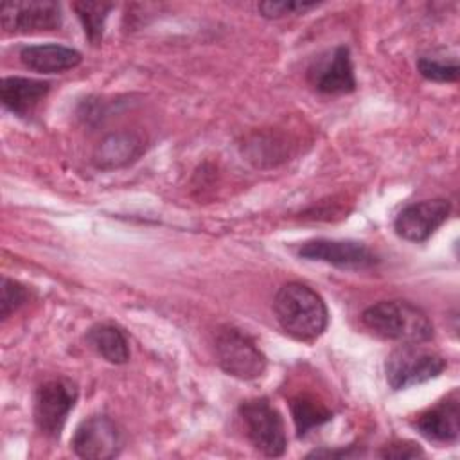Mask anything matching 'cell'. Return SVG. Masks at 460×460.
Returning a JSON list of instances; mask_svg holds the SVG:
<instances>
[{
  "instance_id": "cell-5",
  "label": "cell",
  "mask_w": 460,
  "mask_h": 460,
  "mask_svg": "<svg viewBox=\"0 0 460 460\" xmlns=\"http://www.w3.org/2000/svg\"><path fill=\"white\" fill-rule=\"evenodd\" d=\"M446 368V359L431 350L404 343L392 350L385 361L386 381L394 390H406L438 377Z\"/></svg>"
},
{
  "instance_id": "cell-18",
  "label": "cell",
  "mask_w": 460,
  "mask_h": 460,
  "mask_svg": "<svg viewBox=\"0 0 460 460\" xmlns=\"http://www.w3.org/2000/svg\"><path fill=\"white\" fill-rule=\"evenodd\" d=\"M111 4L104 2H77L74 4V9L84 27V34L92 43H99L104 31V22L108 18V13L111 11Z\"/></svg>"
},
{
  "instance_id": "cell-12",
  "label": "cell",
  "mask_w": 460,
  "mask_h": 460,
  "mask_svg": "<svg viewBox=\"0 0 460 460\" xmlns=\"http://www.w3.org/2000/svg\"><path fill=\"white\" fill-rule=\"evenodd\" d=\"M413 428L429 442L455 444L460 433L458 394L453 392L437 404L419 413L413 420Z\"/></svg>"
},
{
  "instance_id": "cell-6",
  "label": "cell",
  "mask_w": 460,
  "mask_h": 460,
  "mask_svg": "<svg viewBox=\"0 0 460 460\" xmlns=\"http://www.w3.org/2000/svg\"><path fill=\"white\" fill-rule=\"evenodd\" d=\"M79 390L70 379H49L34 394V422L49 438H59L70 411L75 406Z\"/></svg>"
},
{
  "instance_id": "cell-4",
  "label": "cell",
  "mask_w": 460,
  "mask_h": 460,
  "mask_svg": "<svg viewBox=\"0 0 460 460\" xmlns=\"http://www.w3.org/2000/svg\"><path fill=\"white\" fill-rule=\"evenodd\" d=\"M239 417L244 424L246 437L266 456H282L288 447L286 428L279 410L266 399L255 397L243 401Z\"/></svg>"
},
{
  "instance_id": "cell-7",
  "label": "cell",
  "mask_w": 460,
  "mask_h": 460,
  "mask_svg": "<svg viewBox=\"0 0 460 460\" xmlns=\"http://www.w3.org/2000/svg\"><path fill=\"white\" fill-rule=\"evenodd\" d=\"M0 23L7 34L58 31L63 23L61 5L52 0H16L0 7Z\"/></svg>"
},
{
  "instance_id": "cell-8",
  "label": "cell",
  "mask_w": 460,
  "mask_h": 460,
  "mask_svg": "<svg viewBox=\"0 0 460 460\" xmlns=\"http://www.w3.org/2000/svg\"><path fill=\"white\" fill-rule=\"evenodd\" d=\"M309 84L327 95H341L356 90L354 65L347 45H336L316 56L307 66Z\"/></svg>"
},
{
  "instance_id": "cell-2",
  "label": "cell",
  "mask_w": 460,
  "mask_h": 460,
  "mask_svg": "<svg viewBox=\"0 0 460 460\" xmlns=\"http://www.w3.org/2000/svg\"><path fill=\"white\" fill-rule=\"evenodd\" d=\"M363 325L383 340L419 345L433 338L428 314L408 300H381L361 313Z\"/></svg>"
},
{
  "instance_id": "cell-9",
  "label": "cell",
  "mask_w": 460,
  "mask_h": 460,
  "mask_svg": "<svg viewBox=\"0 0 460 460\" xmlns=\"http://www.w3.org/2000/svg\"><path fill=\"white\" fill-rule=\"evenodd\" d=\"M298 257L325 262L341 270H368L379 262L376 253L358 241L313 239L298 248Z\"/></svg>"
},
{
  "instance_id": "cell-10",
  "label": "cell",
  "mask_w": 460,
  "mask_h": 460,
  "mask_svg": "<svg viewBox=\"0 0 460 460\" xmlns=\"http://www.w3.org/2000/svg\"><path fill=\"white\" fill-rule=\"evenodd\" d=\"M70 444L74 453L81 458L106 460L120 453L122 435L110 417L92 415L77 426Z\"/></svg>"
},
{
  "instance_id": "cell-1",
  "label": "cell",
  "mask_w": 460,
  "mask_h": 460,
  "mask_svg": "<svg viewBox=\"0 0 460 460\" xmlns=\"http://www.w3.org/2000/svg\"><path fill=\"white\" fill-rule=\"evenodd\" d=\"M273 313L282 331L298 341H314L325 332L329 323L323 298L302 282H288L279 288Z\"/></svg>"
},
{
  "instance_id": "cell-19",
  "label": "cell",
  "mask_w": 460,
  "mask_h": 460,
  "mask_svg": "<svg viewBox=\"0 0 460 460\" xmlns=\"http://www.w3.org/2000/svg\"><path fill=\"white\" fill-rule=\"evenodd\" d=\"M419 74L433 83H455L458 79V63L438 59V58H428L422 56L417 59Z\"/></svg>"
},
{
  "instance_id": "cell-3",
  "label": "cell",
  "mask_w": 460,
  "mask_h": 460,
  "mask_svg": "<svg viewBox=\"0 0 460 460\" xmlns=\"http://www.w3.org/2000/svg\"><path fill=\"white\" fill-rule=\"evenodd\" d=\"M214 352L221 370L232 377L252 381L266 370V356L257 343L234 325H221L216 329Z\"/></svg>"
},
{
  "instance_id": "cell-16",
  "label": "cell",
  "mask_w": 460,
  "mask_h": 460,
  "mask_svg": "<svg viewBox=\"0 0 460 460\" xmlns=\"http://www.w3.org/2000/svg\"><path fill=\"white\" fill-rule=\"evenodd\" d=\"M86 343L106 361L122 365L129 359V343L126 334L111 323H95L86 331Z\"/></svg>"
},
{
  "instance_id": "cell-15",
  "label": "cell",
  "mask_w": 460,
  "mask_h": 460,
  "mask_svg": "<svg viewBox=\"0 0 460 460\" xmlns=\"http://www.w3.org/2000/svg\"><path fill=\"white\" fill-rule=\"evenodd\" d=\"M144 153V140L137 133L119 131L104 137L93 151L99 169H117L131 164Z\"/></svg>"
},
{
  "instance_id": "cell-17",
  "label": "cell",
  "mask_w": 460,
  "mask_h": 460,
  "mask_svg": "<svg viewBox=\"0 0 460 460\" xmlns=\"http://www.w3.org/2000/svg\"><path fill=\"white\" fill-rule=\"evenodd\" d=\"M293 422L296 428V435L304 437L311 429L329 422L332 419V411L320 401H316L309 394H298L289 401Z\"/></svg>"
},
{
  "instance_id": "cell-14",
  "label": "cell",
  "mask_w": 460,
  "mask_h": 460,
  "mask_svg": "<svg viewBox=\"0 0 460 460\" xmlns=\"http://www.w3.org/2000/svg\"><path fill=\"white\" fill-rule=\"evenodd\" d=\"M81 59L79 50L58 43L25 45L20 49V61L23 66L40 74H61L75 68Z\"/></svg>"
},
{
  "instance_id": "cell-11",
  "label": "cell",
  "mask_w": 460,
  "mask_h": 460,
  "mask_svg": "<svg viewBox=\"0 0 460 460\" xmlns=\"http://www.w3.org/2000/svg\"><path fill=\"white\" fill-rule=\"evenodd\" d=\"M451 212L447 199H424L406 205L394 221V230L399 237L411 243L428 241L438 226H442Z\"/></svg>"
},
{
  "instance_id": "cell-22",
  "label": "cell",
  "mask_w": 460,
  "mask_h": 460,
  "mask_svg": "<svg viewBox=\"0 0 460 460\" xmlns=\"http://www.w3.org/2000/svg\"><path fill=\"white\" fill-rule=\"evenodd\" d=\"M379 455L385 458H417V456H422L424 451L415 442L395 440V442H390L388 446H385Z\"/></svg>"
},
{
  "instance_id": "cell-21",
  "label": "cell",
  "mask_w": 460,
  "mask_h": 460,
  "mask_svg": "<svg viewBox=\"0 0 460 460\" xmlns=\"http://www.w3.org/2000/svg\"><path fill=\"white\" fill-rule=\"evenodd\" d=\"M318 4L314 2H295V0H282V2H261L259 11L264 18H282L288 14H300L305 13Z\"/></svg>"
},
{
  "instance_id": "cell-13",
  "label": "cell",
  "mask_w": 460,
  "mask_h": 460,
  "mask_svg": "<svg viewBox=\"0 0 460 460\" xmlns=\"http://www.w3.org/2000/svg\"><path fill=\"white\" fill-rule=\"evenodd\" d=\"M50 90L49 81H40L32 77L11 75L2 79L0 97L2 104L18 117H29L36 106L47 97Z\"/></svg>"
},
{
  "instance_id": "cell-20",
  "label": "cell",
  "mask_w": 460,
  "mask_h": 460,
  "mask_svg": "<svg viewBox=\"0 0 460 460\" xmlns=\"http://www.w3.org/2000/svg\"><path fill=\"white\" fill-rule=\"evenodd\" d=\"M29 298V291L25 289V286H22L16 280H11L7 277L2 279V298H0V305H2V318H9L16 309H20Z\"/></svg>"
}]
</instances>
